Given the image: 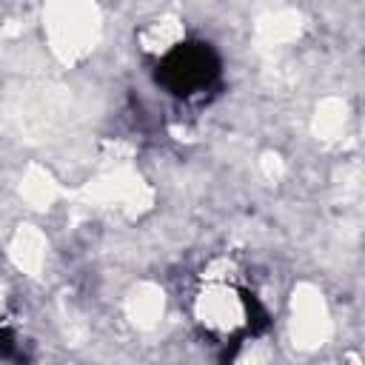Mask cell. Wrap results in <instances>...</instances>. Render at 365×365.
<instances>
[{"label": "cell", "mask_w": 365, "mask_h": 365, "mask_svg": "<svg viewBox=\"0 0 365 365\" xmlns=\"http://www.w3.org/2000/svg\"><path fill=\"white\" fill-rule=\"evenodd\" d=\"M217 71H220V60L205 43H171L163 51L157 77L168 91L180 97H191L197 91H205L217 77Z\"/></svg>", "instance_id": "obj_1"}, {"label": "cell", "mask_w": 365, "mask_h": 365, "mask_svg": "<svg viewBox=\"0 0 365 365\" xmlns=\"http://www.w3.org/2000/svg\"><path fill=\"white\" fill-rule=\"evenodd\" d=\"M11 348H14V339H11V334H9L6 328H0V359H3L6 354H11Z\"/></svg>", "instance_id": "obj_2"}]
</instances>
